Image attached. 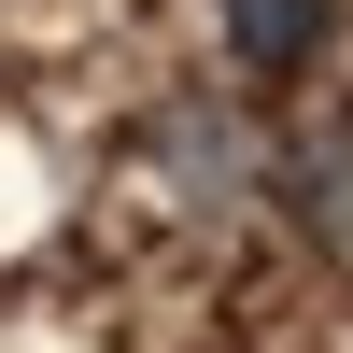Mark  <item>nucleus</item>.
<instances>
[{
  "instance_id": "f03ea898",
  "label": "nucleus",
  "mask_w": 353,
  "mask_h": 353,
  "mask_svg": "<svg viewBox=\"0 0 353 353\" xmlns=\"http://www.w3.org/2000/svg\"><path fill=\"white\" fill-rule=\"evenodd\" d=\"M297 184H311V226H353V156H311Z\"/></svg>"
},
{
  "instance_id": "f257e3e1",
  "label": "nucleus",
  "mask_w": 353,
  "mask_h": 353,
  "mask_svg": "<svg viewBox=\"0 0 353 353\" xmlns=\"http://www.w3.org/2000/svg\"><path fill=\"white\" fill-rule=\"evenodd\" d=\"M339 0H226V57H254V71H297L311 43H325Z\"/></svg>"
}]
</instances>
